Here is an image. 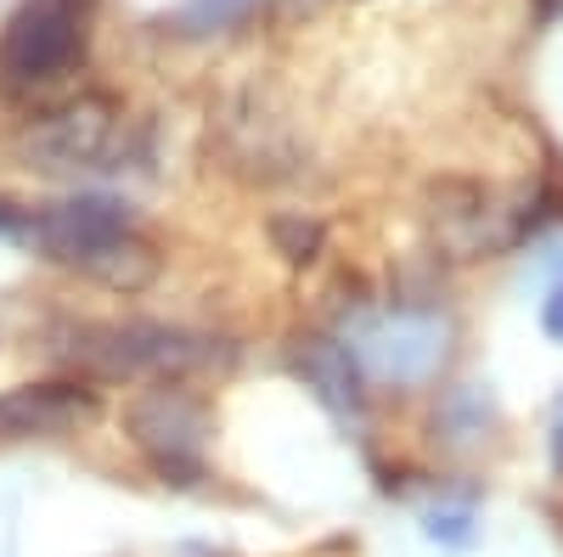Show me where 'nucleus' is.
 Wrapping results in <instances>:
<instances>
[{"instance_id":"1","label":"nucleus","mask_w":563,"mask_h":557,"mask_svg":"<svg viewBox=\"0 0 563 557\" xmlns=\"http://www.w3.org/2000/svg\"><path fill=\"white\" fill-rule=\"evenodd\" d=\"M90 7L97 0H23L0 29V79L52 85L85 57Z\"/></svg>"},{"instance_id":"2","label":"nucleus","mask_w":563,"mask_h":557,"mask_svg":"<svg viewBox=\"0 0 563 557\" xmlns=\"http://www.w3.org/2000/svg\"><path fill=\"white\" fill-rule=\"evenodd\" d=\"M124 428L141 445V456L175 484H192L203 474V445H209V411L192 389L153 383L141 389L124 411Z\"/></svg>"},{"instance_id":"3","label":"nucleus","mask_w":563,"mask_h":557,"mask_svg":"<svg viewBox=\"0 0 563 557\" xmlns=\"http://www.w3.org/2000/svg\"><path fill=\"white\" fill-rule=\"evenodd\" d=\"M90 344H79V360L102 378H141V371H192L214 360L209 338H192L180 327H153V321H130V327H97L85 333Z\"/></svg>"},{"instance_id":"4","label":"nucleus","mask_w":563,"mask_h":557,"mask_svg":"<svg viewBox=\"0 0 563 557\" xmlns=\"http://www.w3.org/2000/svg\"><path fill=\"white\" fill-rule=\"evenodd\" d=\"M113 130H119V108L108 97H79L57 113L34 119L23 135H18V158L29 169H45V175H63V169H90L102 164L108 147H113Z\"/></svg>"},{"instance_id":"5","label":"nucleus","mask_w":563,"mask_h":557,"mask_svg":"<svg viewBox=\"0 0 563 557\" xmlns=\"http://www.w3.org/2000/svg\"><path fill=\"white\" fill-rule=\"evenodd\" d=\"M119 237H130V209L119 198H68L29 220V243L74 270H90Z\"/></svg>"},{"instance_id":"6","label":"nucleus","mask_w":563,"mask_h":557,"mask_svg":"<svg viewBox=\"0 0 563 557\" xmlns=\"http://www.w3.org/2000/svg\"><path fill=\"white\" fill-rule=\"evenodd\" d=\"M97 416V394L79 383H23L0 394V439H52Z\"/></svg>"},{"instance_id":"7","label":"nucleus","mask_w":563,"mask_h":557,"mask_svg":"<svg viewBox=\"0 0 563 557\" xmlns=\"http://www.w3.org/2000/svg\"><path fill=\"white\" fill-rule=\"evenodd\" d=\"M254 7V0H186V34H209V29H225V23H238L243 12Z\"/></svg>"},{"instance_id":"8","label":"nucleus","mask_w":563,"mask_h":557,"mask_svg":"<svg viewBox=\"0 0 563 557\" xmlns=\"http://www.w3.org/2000/svg\"><path fill=\"white\" fill-rule=\"evenodd\" d=\"M422 530H429V541H440V546H467L474 541V506H434Z\"/></svg>"},{"instance_id":"9","label":"nucleus","mask_w":563,"mask_h":557,"mask_svg":"<svg viewBox=\"0 0 563 557\" xmlns=\"http://www.w3.org/2000/svg\"><path fill=\"white\" fill-rule=\"evenodd\" d=\"M276 237L288 243V254H294V259H310V248H316L321 231H316V225H294V220H276Z\"/></svg>"},{"instance_id":"10","label":"nucleus","mask_w":563,"mask_h":557,"mask_svg":"<svg viewBox=\"0 0 563 557\" xmlns=\"http://www.w3.org/2000/svg\"><path fill=\"white\" fill-rule=\"evenodd\" d=\"M541 327H547V333L563 344V282H558V288H552V299L541 304Z\"/></svg>"},{"instance_id":"11","label":"nucleus","mask_w":563,"mask_h":557,"mask_svg":"<svg viewBox=\"0 0 563 557\" xmlns=\"http://www.w3.org/2000/svg\"><path fill=\"white\" fill-rule=\"evenodd\" d=\"M0 237H29V220L12 203H0Z\"/></svg>"}]
</instances>
